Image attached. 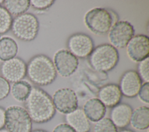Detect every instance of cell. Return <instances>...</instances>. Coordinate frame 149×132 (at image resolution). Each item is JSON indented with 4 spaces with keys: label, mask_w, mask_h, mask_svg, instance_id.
I'll list each match as a JSON object with an SVG mask.
<instances>
[{
    "label": "cell",
    "mask_w": 149,
    "mask_h": 132,
    "mask_svg": "<svg viewBox=\"0 0 149 132\" xmlns=\"http://www.w3.org/2000/svg\"><path fill=\"white\" fill-rule=\"evenodd\" d=\"M53 0H31L30 5L35 9L43 10L48 9L54 3Z\"/></svg>",
    "instance_id": "25"
},
{
    "label": "cell",
    "mask_w": 149,
    "mask_h": 132,
    "mask_svg": "<svg viewBox=\"0 0 149 132\" xmlns=\"http://www.w3.org/2000/svg\"><path fill=\"white\" fill-rule=\"evenodd\" d=\"M53 63L56 73L63 77H68L77 70L79 60L69 50L62 49L54 54Z\"/></svg>",
    "instance_id": "9"
},
{
    "label": "cell",
    "mask_w": 149,
    "mask_h": 132,
    "mask_svg": "<svg viewBox=\"0 0 149 132\" xmlns=\"http://www.w3.org/2000/svg\"><path fill=\"white\" fill-rule=\"evenodd\" d=\"M119 132H134V131H133V130H130V129H123V130H121L120 131H119Z\"/></svg>",
    "instance_id": "30"
},
{
    "label": "cell",
    "mask_w": 149,
    "mask_h": 132,
    "mask_svg": "<svg viewBox=\"0 0 149 132\" xmlns=\"http://www.w3.org/2000/svg\"><path fill=\"white\" fill-rule=\"evenodd\" d=\"M113 16L107 9L94 8L84 15V23L93 33L102 35L107 34L113 25Z\"/></svg>",
    "instance_id": "5"
},
{
    "label": "cell",
    "mask_w": 149,
    "mask_h": 132,
    "mask_svg": "<svg viewBox=\"0 0 149 132\" xmlns=\"http://www.w3.org/2000/svg\"><path fill=\"white\" fill-rule=\"evenodd\" d=\"M32 89L31 85L26 80L13 83L10 92L12 97L18 102H25Z\"/></svg>",
    "instance_id": "20"
},
{
    "label": "cell",
    "mask_w": 149,
    "mask_h": 132,
    "mask_svg": "<svg viewBox=\"0 0 149 132\" xmlns=\"http://www.w3.org/2000/svg\"><path fill=\"white\" fill-rule=\"evenodd\" d=\"M52 102L56 110L66 115L78 108V99L74 90L63 88L56 90L53 94Z\"/></svg>",
    "instance_id": "8"
},
{
    "label": "cell",
    "mask_w": 149,
    "mask_h": 132,
    "mask_svg": "<svg viewBox=\"0 0 149 132\" xmlns=\"http://www.w3.org/2000/svg\"><path fill=\"white\" fill-rule=\"evenodd\" d=\"M83 110L89 121L96 123L104 117L105 106L98 98H91L86 101Z\"/></svg>",
    "instance_id": "17"
},
{
    "label": "cell",
    "mask_w": 149,
    "mask_h": 132,
    "mask_svg": "<svg viewBox=\"0 0 149 132\" xmlns=\"http://www.w3.org/2000/svg\"><path fill=\"white\" fill-rule=\"evenodd\" d=\"M27 64L20 58L15 57L3 62L0 67L1 76L9 83L22 80L26 76Z\"/></svg>",
    "instance_id": "11"
},
{
    "label": "cell",
    "mask_w": 149,
    "mask_h": 132,
    "mask_svg": "<svg viewBox=\"0 0 149 132\" xmlns=\"http://www.w3.org/2000/svg\"><path fill=\"white\" fill-rule=\"evenodd\" d=\"M3 3L9 13L15 16L25 13L30 6L29 0H6Z\"/></svg>",
    "instance_id": "21"
},
{
    "label": "cell",
    "mask_w": 149,
    "mask_h": 132,
    "mask_svg": "<svg viewBox=\"0 0 149 132\" xmlns=\"http://www.w3.org/2000/svg\"><path fill=\"white\" fill-rule=\"evenodd\" d=\"M66 123L69 124L76 132H88L90 123L81 108H77L73 112L65 115Z\"/></svg>",
    "instance_id": "16"
},
{
    "label": "cell",
    "mask_w": 149,
    "mask_h": 132,
    "mask_svg": "<svg viewBox=\"0 0 149 132\" xmlns=\"http://www.w3.org/2000/svg\"><path fill=\"white\" fill-rule=\"evenodd\" d=\"M10 90L9 83L0 76V101L6 98Z\"/></svg>",
    "instance_id": "27"
},
{
    "label": "cell",
    "mask_w": 149,
    "mask_h": 132,
    "mask_svg": "<svg viewBox=\"0 0 149 132\" xmlns=\"http://www.w3.org/2000/svg\"><path fill=\"white\" fill-rule=\"evenodd\" d=\"M69 51L76 58H85L88 56L94 49V41L87 34L77 33L72 34L68 40Z\"/></svg>",
    "instance_id": "10"
},
{
    "label": "cell",
    "mask_w": 149,
    "mask_h": 132,
    "mask_svg": "<svg viewBox=\"0 0 149 132\" xmlns=\"http://www.w3.org/2000/svg\"><path fill=\"white\" fill-rule=\"evenodd\" d=\"M52 132H76L69 124L66 123H60L56 125Z\"/></svg>",
    "instance_id": "28"
},
{
    "label": "cell",
    "mask_w": 149,
    "mask_h": 132,
    "mask_svg": "<svg viewBox=\"0 0 149 132\" xmlns=\"http://www.w3.org/2000/svg\"><path fill=\"white\" fill-rule=\"evenodd\" d=\"M18 52L16 42L11 37L4 36L0 38V60L6 61L15 58Z\"/></svg>",
    "instance_id": "19"
},
{
    "label": "cell",
    "mask_w": 149,
    "mask_h": 132,
    "mask_svg": "<svg viewBox=\"0 0 149 132\" xmlns=\"http://www.w3.org/2000/svg\"><path fill=\"white\" fill-rule=\"evenodd\" d=\"M26 75L33 83L45 86L55 81L57 73L51 59L45 55L40 54L33 56L28 62Z\"/></svg>",
    "instance_id": "2"
},
{
    "label": "cell",
    "mask_w": 149,
    "mask_h": 132,
    "mask_svg": "<svg viewBox=\"0 0 149 132\" xmlns=\"http://www.w3.org/2000/svg\"><path fill=\"white\" fill-rule=\"evenodd\" d=\"M133 109L126 103H119L112 108L110 111V119L119 129H124L129 124Z\"/></svg>",
    "instance_id": "14"
},
{
    "label": "cell",
    "mask_w": 149,
    "mask_h": 132,
    "mask_svg": "<svg viewBox=\"0 0 149 132\" xmlns=\"http://www.w3.org/2000/svg\"><path fill=\"white\" fill-rule=\"evenodd\" d=\"M119 59L116 48L110 44L98 45L89 55V62L94 70L98 72H109L117 65Z\"/></svg>",
    "instance_id": "3"
},
{
    "label": "cell",
    "mask_w": 149,
    "mask_h": 132,
    "mask_svg": "<svg viewBox=\"0 0 149 132\" xmlns=\"http://www.w3.org/2000/svg\"><path fill=\"white\" fill-rule=\"evenodd\" d=\"M0 132H10L9 130H8L6 129H2L0 130Z\"/></svg>",
    "instance_id": "32"
},
{
    "label": "cell",
    "mask_w": 149,
    "mask_h": 132,
    "mask_svg": "<svg viewBox=\"0 0 149 132\" xmlns=\"http://www.w3.org/2000/svg\"><path fill=\"white\" fill-rule=\"evenodd\" d=\"M137 96L139 99L143 103L148 105L149 104V83L142 84Z\"/></svg>",
    "instance_id": "26"
},
{
    "label": "cell",
    "mask_w": 149,
    "mask_h": 132,
    "mask_svg": "<svg viewBox=\"0 0 149 132\" xmlns=\"http://www.w3.org/2000/svg\"><path fill=\"white\" fill-rule=\"evenodd\" d=\"M3 2H4V1H3V0H0V6H1V5L2 3H3Z\"/></svg>",
    "instance_id": "33"
},
{
    "label": "cell",
    "mask_w": 149,
    "mask_h": 132,
    "mask_svg": "<svg viewBox=\"0 0 149 132\" xmlns=\"http://www.w3.org/2000/svg\"><path fill=\"white\" fill-rule=\"evenodd\" d=\"M5 109L0 107V130L5 127Z\"/></svg>",
    "instance_id": "29"
},
{
    "label": "cell",
    "mask_w": 149,
    "mask_h": 132,
    "mask_svg": "<svg viewBox=\"0 0 149 132\" xmlns=\"http://www.w3.org/2000/svg\"><path fill=\"white\" fill-rule=\"evenodd\" d=\"M5 126L10 132H31L32 120L25 108L9 106L5 109Z\"/></svg>",
    "instance_id": "6"
},
{
    "label": "cell",
    "mask_w": 149,
    "mask_h": 132,
    "mask_svg": "<svg viewBox=\"0 0 149 132\" xmlns=\"http://www.w3.org/2000/svg\"><path fill=\"white\" fill-rule=\"evenodd\" d=\"M122 94L118 84H108L101 87L98 92V98L108 108H113L120 103Z\"/></svg>",
    "instance_id": "15"
},
{
    "label": "cell",
    "mask_w": 149,
    "mask_h": 132,
    "mask_svg": "<svg viewBox=\"0 0 149 132\" xmlns=\"http://www.w3.org/2000/svg\"><path fill=\"white\" fill-rule=\"evenodd\" d=\"M130 124L138 130H144L149 126V108L141 106L133 110Z\"/></svg>",
    "instance_id": "18"
},
{
    "label": "cell",
    "mask_w": 149,
    "mask_h": 132,
    "mask_svg": "<svg viewBox=\"0 0 149 132\" xmlns=\"http://www.w3.org/2000/svg\"><path fill=\"white\" fill-rule=\"evenodd\" d=\"M93 132H118V129L109 118L104 117L95 123Z\"/></svg>",
    "instance_id": "23"
},
{
    "label": "cell",
    "mask_w": 149,
    "mask_h": 132,
    "mask_svg": "<svg viewBox=\"0 0 149 132\" xmlns=\"http://www.w3.org/2000/svg\"><path fill=\"white\" fill-rule=\"evenodd\" d=\"M137 73L141 80L144 83L149 82V58L139 62L137 65Z\"/></svg>",
    "instance_id": "24"
},
{
    "label": "cell",
    "mask_w": 149,
    "mask_h": 132,
    "mask_svg": "<svg viewBox=\"0 0 149 132\" xmlns=\"http://www.w3.org/2000/svg\"><path fill=\"white\" fill-rule=\"evenodd\" d=\"M134 35L133 25L126 20L116 22L108 32L110 44L115 48H123Z\"/></svg>",
    "instance_id": "7"
},
{
    "label": "cell",
    "mask_w": 149,
    "mask_h": 132,
    "mask_svg": "<svg viewBox=\"0 0 149 132\" xmlns=\"http://www.w3.org/2000/svg\"><path fill=\"white\" fill-rule=\"evenodd\" d=\"M40 28L38 19L30 13H25L16 16L12 20L11 30L18 39L31 41L37 36Z\"/></svg>",
    "instance_id": "4"
},
{
    "label": "cell",
    "mask_w": 149,
    "mask_h": 132,
    "mask_svg": "<svg viewBox=\"0 0 149 132\" xmlns=\"http://www.w3.org/2000/svg\"><path fill=\"white\" fill-rule=\"evenodd\" d=\"M12 17L5 7L0 6V34L7 33L11 28Z\"/></svg>",
    "instance_id": "22"
},
{
    "label": "cell",
    "mask_w": 149,
    "mask_h": 132,
    "mask_svg": "<svg viewBox=\"0 0 149 132\" xmlns=\"http://www.w3.org/2000/svg\"><path fill=\"white\" fill-rule=\"evenodd\" d=\"M126 47L128 57L133 62H139L148 57L149 38L144 34L134 35Z\"/></svg>",
    "instance_id": "12"
},
{
    "label": "cell",
    "mask_w": 149,
    "mask_h": 132,
    "mask_svg": "<svg viewBox=\"0 0 149 132\" xmlns=\"http://www.w3.org/2000/svg\"><path fill=\"white\" fill-rule=\"evenodd\" d=\"M25 109L32 122L44 123L51 120L56 113L51 97L38 87H32L24 102Z\"/></svg>",
    "instance_id": "1"
},
{
    "label": "cell",
    "mask_w": 149,
    "mask_h": 132,
    "mask_svg": "<svg viewBox=\"0 0 149 132\" xmlns=\"http://www.w3.org/2000/svg\"><path fill=\"white\" fill-rule=\"evenodd\" d=\"M31 132H47V131L45 130H41V129H37V130H33Z\"/></svg>",
    "instance_id": "31"
},
{
    "label": "cell",
    "mask_w": 149,
    "mask_h": 132,
    "mask_svg": "<svg viewBox=\"0 0 149 132\" xmlns=\"http://www.w3.org/2000/svg\"><path fill=\"white\" fill-rule=\"evenodd\" d=\"M141 85L142 80L137 71L129 70L121 76L118 86L122 95L134 98L137 95Z\"/></svg>",
    "instance_id": "13"
}]
</instances>
